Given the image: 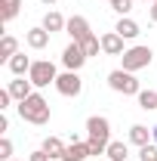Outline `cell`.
<instances>
[{"mask_svg":"<svg viewBox=\"0 0 157 161\" xmlns=\"http://www.w3.org/2000/svg\"><path fill=\"white\" fill-rule=\"evenodd\" d=\"M80 47H83V53H86V56H99V53H102V37L89 34L86 40H80Z\"/></svg>","mask_w":157,"mask_h":161,"instance_id":"cell-21","label":"cell"},{"mask_svg":"<svg viewBox=\"0 0 157 161\" xmlns=\"http://www.w3.org/2000/svg\"><path fill=\"white\" fill-rule=\"evenodd\" d=\"M154 142H157V124H154Z\"/></svg>","mask_w":157,"mask_h":161,"instance_id":"cell-31","label":"cell"},{"mask_svg":"<svg viewBox=\"0 0 157 161\" xmlns=\"http://www.w3.org/2000/svg\"><path fill=\"white\" fill-rule=\"evenodd\" d=\"M139 161H157V142H148L139 149Z\"/></svg>","mask_w":157,"mask_h":161,"instance_id":"cell-23","label":"cell"},{"mask_svg":"<svg viewBox=\"0 0 157 161\" xmlns=\"http://www.w3.org/2000/svg\"><path fill=\"white\" fill-rule=\"evenodd\" d=\"M65 34H68V37L71 40H86L89 37V34H93V31H89V22L83 19V16H71V19H68V25H65Z\"/></svg>","mask_w":157,"mask_h":161,"instance_id":"cell-8","label":"cell"},{"mask_svg":"<svg viewBox=\"0 0 157 161\" xmlns=\"http://www.w3.org/2000/svg\"><path fill=\"white\" fill-rule=\"evenodd\" d=\"M22 13V0H0V22H13Z\"/></svg>","mask_w":157,"mask_h":161,"instance_id":"cell-18","label":"cell"},{"mask_svg":"<svg viewBox=\"0 0 157 161\" xmlns=\"http://www.w3.org/2000/svg\"><path fill=\"white\" fill-rule=\"evenodd\" d=\"M49 115H53V112H49V102H46V96H43V93H37V90H34L28 99L19 102V118L28 121V124L43 127V124L49 121Z\"/></svg>","mask_w":157,"mask_h":161,"instance_id":"cell-2","label":"cell"},{"mask_svg":"<svg viewBox=\"0 0 157 161\" xmlns=\"http://www.w3.org/2000/svg\"><path fill=\"white\" fill-rule=\"evenodd\" d=\"M16 53H19V40L13 37V34H3L0 37V62H9Z\"/></svg>","mask_w":157,"mask_h":161,"instance_id":"cell-17","label":"cell"},{"mask_svg":"<svg viewBox=\"0 0 157 161\" xmlns=\"http://www.w3.org/2000/svg\"><path fill=\"white\" fill-rule=\"evenodd\" d=\"M105 155H108V161H126V158H129V146L120 142V140H111Z\"/></svg>","mask_w":157,"mask_h":161,"instance_id":"cell-20","label":"cell"},{"mask_svg":"<svg viewBox=\"0 0 157 161\" xmlns=\"http://www.w3.org/2000/svg\"><path fill=\"white\" fill-rule=\"evenodd\" d=\"M151 3H157V0H151Z\"/></svg>","mask_w":157,"mask_h":161,"instance_id":"cell-34","label":"cell"},{"mask_svg":"<svg viewBox=\"0 0 157 161\" xmlns=\"http://www.w3.org/2000/svg\"><path fill=\"white\" fill-rule=\"evenodd\" d=\"M31 65H34V62L28 59V56H25V53H16V56H13V59L6 62V68H9V71H13V75H16V78H25V75H28V71H31Z\"/></svg>","mask_w":157,"mask_h":161,"instance_id":"cell-13","label":"cell"},{"mask_svg":"<svg viewBox=\"0 0 157 161\" xmlns=\"http://www.w3.org/2000/svg\"><path fill=\"white\" fill-rule=\"evenodd\" d=\"M40 3H46V6H49V3H56V0H40Z\"/></svg>","mask_w":157,"mask_h":161,"instance_id":"cell-30","label":"cell"},{"mask_svg":"<svg viewBox=\"0 0 157 161\" xmlns=\"http://www.w3.org/2000/svg\"><path fill=\"white\" fill-rule=\"evenodd\" d=\"M145 3H148V0H145Z\"/></svg>","mask_w":157,"mask_h":161,"instance_id":"cell-35","label":"cell"},{"mask_svg":"<svg viewBox=\"0 0 157 161\" xmlns=\"http://www.w3.org/2000/svg\"><path fill=\"white\" fill-rule=\"evenodd\" d=\"M65 25H68V19H65L62 13H56V9L43 16V28H46L49 34H56V31H65Z\"/></svg>","mask_w":157,"mask_h":161,"instance_id":"cell-19","label":"cell"},{"mask_svg":"<svg viewBox=\"0 0 157 161\" xmlns=\"http://www.w3.org/2000/svg\"><path fill=\"white\" fill-rule=\"evenodd\" d=\"M86 158H89V146L80 142V140H74L68 149H65V158L62 161H86Z\"/></svg>","mask_w":157,"mask_h":161,"instance_id":"cell-15","label":"cell"},{"mask_svg":"<svg viewBox=\"0 0 157 161\" xmlns=\"http://www.w3.org/2000/svg\"><path fill=\"white\" fill-rule=\"evenodd\" d=\"M114 31H117L123 40H136L139 34H142L139 22H136V19H129V16H120V19H117V25H114Z\"/></svg>","mask_w":157,"mask_h":161,"instance_id":"cell-10","label":"cell"},{"mask_svg":"<svg viewBox=\"0 0 157 161\" xmlns=\"http://www.w3.org/2000/svg\"><path fill=\"white\" fill-rule=\"evenodd\" d=\"M86 146H89V155H105L108 152V142H111V121L105 115H89L86 118Z\"/></svg>","mask_w":157,"mask_h":161,"instance_id":"cell-1","label":"cell"},{"mask_svg":"<svg viewBox=\"0 0 157 161\" xmlns=\"http://www.w3.org/2000/svg\"><path fill=\"white\" fill-rule=\"evenodd\" d=\"M102 53H105V56H123V53H126L123 37H120L117 31H105V34H102Z\"/></svg>","mask_w":157,"mask_h":161,"instance_id":"cell-9","label":"cell"},{"mask_svg":"<svg viewBox=\"0 0 157 161\" xmlns=\"http://www.w3.org/2000/svg\"><path fill=\"white\" fill-rule=\"evenodd\" d=\"M49 37H53V34H49L43 25H40V28H31V31H25V43H28L31 50H43V47L49 43Z\"/></svg>","mask_w":157,"mask_h":161,"instance_id":"cell-12","label":"cell"},{"mask_svg":"<svg viewBox=\"0 0 157 161\" xmlns=\"http://www.w3.org/2000/svg\"><path fill=\"white\" fill-rule=\"evenodd\" d=\"M108 87L114 90V93H123V96H139L142 93V84L133 71H126V68H114L111 75H108Z\"/></svg>","mask_w":157,"mask_h":161,"instance_id":"cell-3","label":"cell"},{"mask_svg":"<svg viewBox=\"0 0 157 161\" xmlns=\"http://www.w3.org/2000/svg\"><path fill=\"white\" fill-rule=\"evenodd\" d=\"M28 161H53V158H49L43 149H37V152H31V155H28Z\"/></svg>","mask_w":157,"mask_h":161,"instance_id":"cell-27","label":"cell"},{"mask_svg":"<svg viewBox=\"0 0 157 161\" xmlns=\"http://www.w3.org/2000/svg\"><path fill=\"white\" fill-rule=\"evenodd\" d=\"M13 161H25V158H13Z\"/></svg>","mask_w":157,"mask_h":161,"instance_id":"cell-32","label":"cell"},{"mask_svg":"<svg viewBox=\"0 0 157 161\" xmlns=\"http://www.w3.org/2000/svg\"><path fill=\"white\" fill-rule=\"evenodd\" d=\"M0 161H13V140L0 136Z\"/></svg>","mask_w":157,"mask_h":161,"instance_id":"cell-24","label":"cell"},{"mask_svg":"<svg viewBox=\"0 0 157 161\" xmlns=\"http://www.w3.org/2000/svg\"><path fill=\"white\" fill-rule=\"evenodd\" d=\"M56 90H59L62 96H68V99H77L80 93H83V78H80V71H62L56 84H53Z\"/></svg>","mask_w":157,"mask_h":161,"instance_id":"cell-6","label":"cell"},{"mask_svg":"<svg viewBox=\"0 0 157 161\" xmlns=\"http://www.w3.org/2000/svg\"><path fill=\"white\" fill-rule=\"evenodd\" d=\"M9 102H13V93H9V90H0V112H6Z\"/></svg>","mask_w":157,"mask_h":161,"instance_id":"cell-26","label":"cell"},{"mask_svg":"<svg viewBox=\"0 0 157 161\" xmlns=\"http://www.w3.org/2000/svg\"><path fill=\"white\" fill-rule=\"evenodd\" d=\"M120 62H123L120 68H126V71H133V75H136V71L148 68V65L154 62V50H151V47H142V43H136V47H129V50L120 56Z\"/></svg>","mask_w":157,"mask_h":161,"instance_id":"cell-4","label":"cell"},{"mask_svg":"<svg viewBox=\"0 0 157 161\" xmlns=\"http://www.w3.org/2000/svg\"><path fill=\"white\" fill-rule=\"evenodd\" d=\"M148 16H151V22L157 25V3H151V6H148Z\"/></svg>","mask_w":157,"mask_h":161,"instance_id":"cell-29","label":"cell"},{"mask_svg":"<svg viewBox=\"0 0 157 161\" xmlns=\"http://www.w3.org/2000/svg\"><path fill=\"white\" fill-rule=\"evenodd\" d=\"M151 136H154V130H148L145 124H133V127H129V142L139 146V149H142V146H148Z\"/></svg>","mask_w":157,"mask_h":161,"instance_id":"cell-16","label":"cell"},{"mask_svg":"<svg viewBox=\"0 0 157 161\" xmlns=\"http://www.w3.org/2000/svg\"><path fill=\"white\" fill-rule=\"evenodd\" d=\"M6 90L13 93V99H16V102H22V99H28V96L34 93V84H31V80H25V78H16V80H9V84H6Z\"/></svg>","mask_w":157,"mask_h":161,"instance_id":"cell-11","label":"cell"},{"mask_svg":"<svg viewBox=\"0 0 157 161\" xmlns=\"http://www.w3.org/2000/svg\"><path fill=\"white\" fill-rule=\"evenodd\" d=\"M111 9H114L117 16H129V13H133V0H114Z\"/></svg>","mask_w":157,"mask_h":161,"instance_id":"cell-25","label":"cell"},{"mask_svg":"<svg viewBox=\"0 0 157 161\" xmlns=\"http://www.w3.org/2000/svg\"><path fill=\"white\" fill-rule=\"evenodd\" d=\"M139 108H145V112L157 108V90H142L139 93Z\"/></svg>","mask_w":157,"mask_h":161,"instance_id":"cell-22","label":"cell"},{"mask_svg":"<svg viewBox=\"0 0 157 161\" xmlns=\"http://www.w3.org/2000/svg\"><path fill=\"white\" fill-rule=\"evenodd\" d=\"M56 78H59V68H56V62H49V59H37L31 65V71H28V80L34 84V90L56 84Z\"/></svg>","mask_w":157,"mask_h":161,"instance_id":"cell-5","label":"cell"},{"mask_svg":"<svg viewBox=\"0 0 157 161\" xmlns=\"http://www.w3.org/2000/svg\"><path fill=\"white\" fill-rule=\"evenodd\" d=\"M40 149H43V152H46V155H49L53 161H62V158H65V149H68V146H65L59 136H46Z\"/></svg>","mask_w":157,"mask_h":161,"instance_id":"cell-14","label":"cell"},{"mask_svg":"<svg viewBox=\"0 0 157 161\" xmlns=\"http://www.w3.org/2000/svg\"><path fill=\"white\" fill-rule=\"evenodd\" d=\"M86 53H83V47H80L77 40H71L65 50H62V65H65V71H80L83 65H86Z\"/></svg>","mask_w":157,"mask_h":161,"instance_id":"cell-7","label":"cell"},{"mask_svg":"<svg viewBox=\"0 0 157 161\" xmlns=\"http://www.w3.org/2000/svg\"><path fill=\"white\" fill-rule=\"evenodd\" d=\"M6 130H9V118L0 112V136H6Z\"/></svg>","mask_w":157,"mask_h":161,"instance_id":"cell-28","label":"cell"},{"mask_svg":"<svg viewBox=\"0 0 157 161\" xmlns=\"http://www.w3.org/2000/svg\"><path fill=\"white\" fill-rule=\"evenodd\" d=\"M108 3H114V0H108Z\"/></svg>","mask_w":157,"mask_h":161,"instance_id":"cell-33","label":"cell"}]
</instances>
